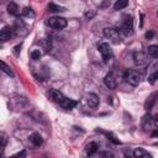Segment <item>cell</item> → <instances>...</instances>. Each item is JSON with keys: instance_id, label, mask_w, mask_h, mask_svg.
Returning a JSON list of instances; mask_svg holds the SVG:
<instances>
[{"instance_id": "obj_20", "label": "cell", "mask_w": 158, "mask_h": 158, "mask_svg": "<svg viewBox=\"0 0 158 158\" xmlns=\"http://www.w3.org/2000/svg\"><path fill=\"white\" fill-rule=\"evenodd\" d=\"M1 70L5 73V74H7V75H10V77H12L14 75V73H12V70H11V68L4 62V60H1Z\"/></svg>"}, {"instance_id": "obj_18", "label": "cell", "mask_w": 158, "mask_h": 158, "mask_svg": "<svg viewBox=\"0 0 158 158\" xmlns=\"http://www.w3.org/2000/svg\"><path fill=\"white\" fill-rule=\"evenodd\" d=\"M128 5V0H117L114 4V9L115 10H122Z\"/></svg>"}, {"instance_id": "obj_28", "label": "cell", "mask_w": 158, "mask_h": 158, "mask_svg": "<svg viewBox=\"0 0 158 158\" xmlns=\"http://www.w3.org/2000/svg\"><path fill=\"white\" fill-rule=\"evenodd\" d=\"M153 122H154V126L158 128V114L154 115V117H153Z\"/></svg>"}, {"instance_id": "obj_29", "label": "cell", "mask_w": 158, "mask_h": 158, "mask_svg": "<svg viewBox=\"0 0 158 158\" xmlns=\"http://www.w3.org/2000/svg\"><path fill=\"white\" fill-rule=\"evenodd\" d=\"M25 156H26V153H25V152H21V153L15 154V157H25Z\"/></svg>"}, {"instance_id": "obj_5", "label": "cell", "mask_w": 158, "mask_h": 158, "mask_svg": "<svg viewBox=\"0 0 158 158\" xmlns=\"http://www.w3.org/2000/svg\"><path fill=\"white\" fill-rule=\"evenodd\" d=\"M121 32L125 36H131L133 33V21H132V17H128V16L125 17V20L122 21V25H121Z\"/></svg>"}, {"instance_id": "obj_30", "label": "cell", "mask_w": 158, "mask_h": 158, "mask_svg": "<svg viewBox=\"0 0 158 158\" xmlns=\"http://www.w3.org/2000/svg\"><path fill=\"white\" fill-rule=\"evenodd\" d=\"M152 137H158V130H154L152 132Z\"/></svg>"}, {"instance_id": "obj_15", "label": "cell", "mask_w": 158, "mask_h": 158, "mask_svg": "<svg viewBox=\"0 0 158 158\" xmlns=\"http://www.w3.org/2000/svg\"><path fill=\"white\" fill-rule=\"evenodd\" d=\"M98 148H99V146H98V143H96V142H90V143H88V144H86L85 152H86V154H88V156H93V154L98 151Z\"/></svg>"}, {"instance_id": "obj_17", "label": "cell", "mask_w": 158, "mask_h": 158, "mask_svg": "<svg viewBox=\"0 0 158 158\" xmlns=\"http://www.w3.org/2000/svg\"><path fill=\"white\" fill-rule=\"evenodd\" d=\"M147 53L149 57L152 58H157L158 59V46L157 44H152L147 48Z\"/></svg>"}, {"instance_id": "obj_13", "label": "cell", "mask_w": 158, "mask_h": 158, "mask_svg": "<svg viewBox=\"0 0 158 158\" xmlns=\"http://www.w3.org/2000/svg\"><path fill=\"white\" fill-rule=\"evenodd\" d=\"M153 125H154L153 117H152L149 114H148V115H144L143 118H142V127H143L144 130H148V128H151Z\"/></svg>"}, {"instance_id": "obj_4", "label": "cell", "mask_w": 158, "mask_h": 158, "mask_svg": "<svg viewBox=\"0 0 158 158\" xmlns=\"http://www.w3.org/2000/svg\"><path fill=\"white\" fill-rule=\"evenodd\" d=\"M98 49H99V52H100V54H101V57H102V59H104L105 62H107L109 59H111L112 56H114L111 47H110L109 43H106V42L100 43L99 47H98Z\"/></svg>"}, {"instance_id": "obj_14", "label": "cell", "mask_w": 158, "mask_h": 158, "mask_svg": "<svg viewBox=\"0 0 158 158\" xmlns=\"http://www.w3.org/2000/svg\"><path fill=\"white\" fill-rule=\"evenodd\" d=\"M30 141H31L32 144L36 146V147H40V146L43 143V139H42V137H41L40 133H32L31 137H30Z\"/></svg>"}, {"instance_id": "obj_26", "label": "cell", "mask_w": 158, "mask_h": 158, "mask_svg": "<svg viewBox=\"0 0 158 158\" xmlns=\"http://www.w3.org/2000/svg\"><path fill=\"white\" fill-rule=\"evenodd\" d=\"M6 141H7V139H6V136L2 133V135H1V148H4V147L6 146Z\"/></svg>"}, {"instance_id": "obj_22", "label": "cell", "mask_w": 158, "mask_h": 158, "mask_svg": "<svg viewBox=\"0 0 158 158\" xmlns=\"http://www.w3.org/2000/svg\"><path fill=\"white\" fill-rule=\"evenodd\" d=\"M157 79H158V69H156V70L148 77V81H149V84H154Z\"/></svg>"}, {"instance_id": "obj_9", "label": "cell", "mask_w": 158, "mask_h": 158, "mask_svg": "<svg viewBox=\"0 0 158 158\" xmlns=\"http://www.w3.org/2000/svg\"><path fill=\"white\" fill-rule=\"evenodd\" d=\"M48 95H49V99L52 100V101H54V102H58V104H60V101L65 98L59 90H56V89H52V90H49V93H48Z\"/></svg>"}, {"instance_id": "obj_11", "label": "cell", "mask_w": 158, "mask_h": 158, "mask_svg": "<svg viewBox=\"0 0 158 158\" xmlns=\"http://www.w3.org/2000/svg\"><path fill=\"white\" fill-rule=\"evenodd\" d=\"M86 102H88V105H89L90 107H96V106L99 105L100 100H99V96H98L96 94L89 93V94L86 95Z\"/></svg>"}, {"instance_id": "obj_31", "label": "cell", "mask_w": 158, "mask_h": 158, "mask_svg": "<svg viewBox=\"0 0 158 158\" xmlns=\"http://www.w3.org/2000/svg\"><path fill=\"white\" fill-rule=\"evenodd\" d=\"M20 47H21V46H16V47H15V53H16V54L19 53V51H20Z\"/></svg>"}, {"instance_id": "obj_1", "label": "cell", "mask_w": 158, "mask_h": 158, "mask_svg": "<svg viewBox=\"0 0 158 158\" xmlns=\"http://www.w3.org/2000/svg\"><path fill=\"white\" fill-rule=\"evenodd\" d=\"M141 79H142V75L136 69H128L125 72V80L132 86H137L141 83Z\"/></svg>"}, {"instance_id": "obj_19", "label": "cell", "mask_w": 158, "mask_h": 158, "mask_svg": "<svg viewBox=\"0 0 158 158\" xmlns=\"http://www.w3.org/2000/svg\"><path fill=\"white\" fill-rule=\"evenodd\" d=\"M7 12H9L10 15H16V14L19 12V6H17L15 2H10V4L7 5Z\"/></svg>"}, {"instance_id": "obj_3", "label": "cell", "mask_w": 158, "mask_h": 158, "mask_svg": "<svg viewBox=\"0 0 158 158\" xmlns=\"http://www.w3.org/2000/svg\"><path fill=\"white\" fill-rule=\"evenodd\" d=\"M104 36L109 40V41H111L114 44H118L120 43V33H118V31L116 30V28H114V27H106V28H104Z\"/></svg>"}, {"instance_id": "obj_2", "label": "cell", "mask_w": 158, "mask_h": 158, "mask_svg": "<svg viewBox=\"0 0 158 158\" xmlns=\"http://www.w3.org/2000/svg\"><path fill=\"white\" fill-rule=\"evenodd\" d=\"M48 26L54 28V30H63L67 27V20L63 19V17H59V16H54V17H49L48 21H47Z\"/></svg>"}, {"instance_id": "obj_7", "label": "cell", "mask_w": 158, "mask_h": 158, "mask_svg": "<svg viewBox=\"0 0 158 158\" xmlns=\"http://www.w3.org/2000/svg\"><path fill=\"white\" fill-rule=\"evenodd\" d=\"M14 28L12 27H10V26H5V27H2V30L0 31V40L2 41V42H6V41H9V40H11L12 37H14Z\"/></svg>"}, {"instance_id": "obj_25", "label": "cell", "mask_w": 158, "mask_h": 158, "mask_svg": "<svg viewBox=\"0 0 158 158\" xmlns=\"http://www.w3.org/2000/svg\"><path fill=\"white\" fill-rule=\"evenodd\" d=\"M105 135H106V136L109 137V139H110L111 142H114L115 144H118V143H120V141H118V139H117L112 133H110V132H105Z\"/></svg>"}, {"instance_id": "obj_21", "label": "cell", "mask_w": 158, "mask_h": 158, "mask_svg": "<svg viewBox=\"0 0 158 158\" xmlns=\"http://www.w3.org/2000/svg\"><path fill=\"white\" fill-rule=\"evenodd\" d=\"M48 9H49V11H53V12H60V11H64L65 10L64 7L58 6V5H54V4H49L48 5Z\"/></svg>"}, {"instance_id": "obj_6", "label": "cell", "mask_w": 158, "mask_h": 158, "mask_svg": "<svg viewBox=\"0 0 158 158\" xmlns=\"http://www.w3.org/2000/svg\"><path fill=\"white\" fill-rule=\"evenodd\" d=\"M133 60L137 65L142 67V65H147L149 63V57L148 53L144 52H135L133 53Z\"/></svg>"}, {"instance_id": "obj_24", "label": "cell", "mask_w": 158, "mask_h": 158, "mask_svg": "<svg viewBox=\"0 0 158 158\" xmlns=\"http://www.w3.org/2000/svg\"><path fill=\"white\" fill-rule=\"evenodd\" d=\"M41 56H42V53L40 52V49H35V51H32V52H31V58H32L33 60L40 59V58H41Z\"/></svg>"}, {"instance_id": "obj_12", "label": "cell", "mask_w": 158, "mask_h": 158, "mask_svg": "<svg viewBox=\"0 0 158 158\" xmlns=\"http://www.w3.org/2000/svg\"><path fill=\"white\" fill-rule=\"evenodd\" d=\"M104 83H105V85H106L109 89H115V88H116V79H115V77H114L112 73H109V74L105 75Z\"/></svg>"}, {"instance_id": "obj_27", "label": "cell", "mask_w": 158, "mask_h": 158, "mask_svg": "<svg viewBox=\"0 0 158 158\" xmlns=\"http://www.w3.org/2000/svg\"><path fill=\"white\" fill-rule=\"evenodd\" d=\"M153 36H154V33H153V31H148V32L146 33V38H147V40H151V38H152Z\"/></svg>"}, {"instance_id": "obj_8", "label": "cell", "mask_w": 158, "mask_h": 158, "mask_svg": "<svg viewBox=\"0 0 158 158\" xmlns=\"http://www.w3.org/2000/svg\"><path fill=\"white\" fill-rule=\"evenodd\" d=\"M157 99H158V91L152 93V94L146 99V101H144V109H146L147 111H149V110L154 106V104H156Z\"/></svg>"}, {"instance_id": "obj_16", "label": "cell", "mask_w": 158, "mask_h": 158, "mask_svg": "<svg viewBox=\"0 0 158 158\" xmlns=\"http://www.w3.org/2000/svg\"><path fill=\"white\" fill-rule=\"evenodd\" d=\"M133 156L136 158H149L151 157V154L147 151H144L143 148H136L133 151Z\"/></svg>"}, {"instance_id": "obj_23", "label": "cell", "mask_w": 158, "mask_h": 158, "mask_svg": "<svg viewBox=\"0 0 158 158\" xmlns=\"http://www.w3.org/2000/svg\"><path fill=\"white\" fill-rule=\"evenodd\" d=\"M22 15L26 16V17H33V16H35V12L32 11L31 7H25L23 11H22Z\"/></svg>"}, {"instance_id": "obj_10", "label": "cell", "mask_w": 158, "mask_h": 158, "mask_svg": "<svg viewBox=\"0 0 158 158\" xmlns=\"http://www.w3.org/2000/svg\"><path fill=\"white\" fill-rule=\"evenodd\" d=\"M63 109H65V110H72L73 107H75L77 105H78V101H75V100H73V99H69V98H64L62 101H60V104H59Z\"/></svg>"}]
</instances>
